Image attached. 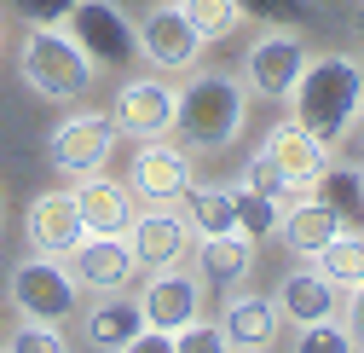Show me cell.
Masks as SVG:
<instances>
[{"label": "cell", "mask_w": 364, "mask_h": 353, "mask_svg": "<svg viewBox=\"0 0 364 353\" xmlns=\"http://www.w3.org/2000/svg\"><path fill=\"white\" fill-rule=\"evenodd\" d=\"M289 99H295V122L306 127V134L336 145L347 127L358 122V110H364V64L347 58V53L306 58L301 81L289 87Z\"/></svg>", "instance_id": "6da1fadb"}, {"label": "cell", "mask_w": 364, "mask_h": 353, "mask_svg": "<svg viewBox=\"0 0 364 353\" xmlns=\"http://www.w3.org/2000/svg\"><path fill=\"white\" fill-rule=\"evenodd\" d=\"M243 110H249V93L237 87V75L225 70H203L179 87V110H173V127L186 134L197 151H225L243 127Z\"/></svg>", "instance_id": "7a4b0ae2"}, {"label": "cell", "mask_w": 364, "mask_h": 353, "mask_svg": "<svg viewBox=\"0 0 364 353\" xmlns=\"http://www.w3.org/2000/svg\"><path fill=\"white\" fill-rule=\"evenodd\" d=\"M23 81L35 87L41 99H81L87 87H93V58L75 47V35L64 23H41L29 41H23Z\"/></svg>", "instance_id": "3957f363"}, {"label": "cell", "mask_w": 364, "mask_h": 353, "mask_svg": "<svg viewBox=\"0 0 364 353\" xmlns=\"http://www.w3.org/2000/svg\"><path fill=\"white\" fill-rule=\"evenodd\" d=\"M64 23L75 35V47L93 58V70H122L139 58V29L127 23V12L116 0H75Z\"/></svg>", "instance_id": "277c9868"}, {"label": "cell", "mask_w": 364, "mask_h": 353, "mask_svg": "<svg viewBox=\"0 0 364 353\" xmlns=\"http://www.w3.org/2000/svg\"><path fill=\"white\" fill-rule=\"evenodd\" d=\"M12 301H18L23 319L64 325L81 307V278L70 267H58L53 255H35V260H18V267H12Z\"/></svg>", "instance_id": "5b68a950"}, {"label": "cell", "mask_w": 364, "mask_h": 353, "mask_svg": "<svg viewBox=\"0 0 364 353\" xmlns=\"http://www.w3.org/2000/svg\"><path fill=\"white\" fill-rule=\"evenodd\" d=\"M116 151V122L99 116V110H75L53 127V139H47V157L58 174H70V180H81V174H93L105 168Z\"/></svg>", "instance_id": "8992f818"}, {"label": "cell", "mask_w": 364, "mask_h": 353, "mask_svg": "<svg viewBox=\"0 0 364 353\" xmlns=\"http://www.w3.org/2000/svg\"><path fill=\"white\" fill-rule=\"evenodd\" d=\"M243 70H249V81H255V93H260V99H289V87H295L301 70H306V47H301V35L272 23V35H260L255 47H249Z\"/></svg>", "instance_id": "52a82bcc"}, {"label": "cell", "mask_w": 364, "mask_h": 353, "mask_svg": "<svg viewBox=\"0 0 364 353\" xmlns=\"http://www.w3.org/2000/svg\"><path fill=\"white\" fill-rule=\"evenodd\" d=\"M203 47H208V41L186 23V12H179V6H156V12L139 23V53H145L162 75H173V70H197Z\"/></svg>", "instance_id": "ba28073f"}, {"label": "cell", "mask_w": 364, "mask_h": 353, "mask_svg": "<svg viewBox=\"0 0 364 353\" xmlns=\"http://www.w3.org/2000/svg\"><path fill=\"white\" fill-rule=\"evenodd\" d=\"M173 110H179V87H168L162 70L156 75H133L122 87V99H116V127H122V134L156 139V134L173 127Z\"/></svg>", "instance_id": "9c48e42d"}, {"label": "cell", "mask_w": 364, "mask_h": 353, "mask_svg": "<svg viewBox=\"0 0 364 353\" xmlns=\"http://www.w3.org/2000/svg\"><path fill=\"white\" fill-rule=\"evenodd\" d=\"M186 243H191V226H186V220H179L168 203H151V214L127 220V249H133V267H151V273L179 267Z\"/></svg>", "instance_id": "30bf717a"}, {"label": "cell", "mask_w": 364, "mask_h": 353, "mask_svg": "<svg viewBox=\"0 0 364 353\" xmlns=\"http://www.w3.org/2000/svg\"><path fill=\"white\" fill-rule=\"evenodd\" d=\"M266 157L284 168V180H289L295 191H306V186L318 180V174L330 168V145L318 139V134H306V127H301L295 116H284V122L266 134Z\"/></svg>", "instance_id": "8fae6325"}, {"label": "cell", "mask_w": 364, "mask_h": 353, "mask_svg": "<svg viewBox=\"0 0 364 353\" xmlns=\"http://www.w3.org/2000/svg\"><path fill=\"white\" fill-rule=\"evenodd\" d=\"M70 273L81 278V290H122L127 278H133V249H127V238L116 232V238H105V232H87L75 249H70Z\"/></svg>", "instance_id": "7c38bea8"}, {"label": "cell", "mask_w": 364, "mask_h": 353, "mask_svg": "<svg viewBox=\"0 0 364 353\" xmlns=\"http://www.w3.org/2000/svg\"><path fill=\"white\" fill-rule=\"evenodd\" d=\"M139 313H145V325H156V330L173 336L179 325H191L203 313V284L186 278V273H173V267H162L145 284V295H139Z\"/></svg>", "instance_id": "4fadbf2b"}, {"label": "cell", "mask_w": 364, "mask_h": 353, "mask_svg": "<svg viewBox=\"0 0 364 353\" xmlns=\"http://www.w3.org/2000/svg\"><path fill=\"white\" fill-rule=\"evenodd\" d=\"M272 307H278V319H289V325H318V319H336L341 290L318 273V267H301V273H289V278L278 284Z\"/></svg>", "instance_id": "5bb4252c"}, {"label": "cell", "mask_w": 364, "mask_h": 353, "mask_svg": "<svg viewBox=\"0 0 364 353\" xmlns=\"http://www.w3.org/2000/svg\"><path fill=\"white\" fill-rule=\"evenodd\" d=\"M29 238H35L41 255H70V249L87 238L75 197H70V191H47V197H35V203H29Z\"/></svg>", "instance_id": "9a60e30c"}, {"label": "cell", "mask_w": 364, "mask_h": 353, "mask_svg": "<svg viewBox=\"0 0 364 353\" xmlns=\"http://www.w3.org/2000/svg\"><path fill=\"white\" fill-rule=\"evenodd\" d=\"M191 186V157L173 151V145H145L139 157H133V191H139L145 203H173L186 197Z\"/></svg>", "instance_id": "2e32d148"}, {"label": "cell", "mask_w": 364, "mask_h": 353, "mask_svg": "<svg viewBox=\"0 0 364 353\" xmlns=\"http://www.w3.org/2000/svg\"><path fill=\"white\" fill-rule=\"evenodd\" d=\"M70 197H75V209H81V226H87V232H105V238L127 232V220H133V209H127V191L110 180L105 168L81 174V186H75Z\"/></svg>", "instance_id": "e0dca14e"}, {"label": "cell", "mask_w": 364, "mask_h": 353, "mask_svg": "<svg viewBox=\"0 0 364 353\" xmlns=\"http://www.w3.org/2000/svg\"><path fill=\"white\" fill-rule=\"evenodd\" d=\"M347 226V220L324 203V197H306V203H289L284 214H278V232H284V243L295 249V255H318L336 232Z\"/></svg>", "instance_id": "ac0fdd59"}, {"label": "cell", "mask_w": 364, "mask_h": 353, "mask_svg": "<svg viewBox=\"0 0 364 353\" xmlns=\"http://www.w3.org/2000/svg\"><path fill=\"white\" fill-rule=\"evenodd\" d=\"M139 330H145V313H139V301H127L122 290H105V301L87 313V342L105 347V353H127Z\"/></svg>", "instance_id": "d6986e66"}, {"label": "cell", "mask_w": 364, "mask_h": 353, "mask_svg": "<svg viewBox=\"0 0 364 353\" xmlns=\"http://www.w3.org/2000/svg\"><path fill=\"white\" fill-rule=\"evenodd\" d=\"M220 336L225 347H266L272 336H278V307H272L266 295H232L225 301V313H220Z\"/></svg>", "instance_id": "ffe728a7"}, {"label": "cell", "mask_w": 364, "mask_h": 353, "mask_svg": "<svg viewBox=\"0 0 364 353\" xmlns=\"http://www.w3.org/2000/svg\"><path fill=\"white\" fill-rule=\"evenodd\" d=\"M249 260H255V243H249L243 232H214V238H203V249H197V278H208V284H237V278L249 273Z\"/></svg>", "instance_id": "44dd1931"}, {"label": "cell", "mask_w": 364, "mask_h": 353, "mask_svg": "<svg viewBox=\"0 0 364 353\" xmlns=\"http://www.w3.org/2000/svg\"><path fill=\"white\" fill-rule=\"evenodd\" d=\"M318 260V273H324L336 290H353V284H364V238L353 232V226H341L324 249L312 255Z\"/></svg>", "instance_id": "7402d4cb"}, {"label": "cell", "mask_w": 364, "mask_h": 353, "mask_svg": "<svg viewBox=\"0 0 364 353\" xmlns=\"http://www.w3.org/2000/svg\"><path fill=\"white\" fill-rule=\"evenodd\" d=\"M186 209H191V226L203 238L214 232H237V203L225 186H186Z\"/></svg>", "instance_id": "603a6c76"}, {"label": "cell", "mask_w": 364, "mask_h": 353, "mask_svg": "<svg viewBox=\"0 0 364 353\" xmlns=\"http://www.w3.org/2000/svg\"><path fill=\"white\" fill-rule=\"evenodd\" d=\"M179 12H186V23L203 41H225V35H237V23H243L237 0H179Z\"/></svg>", "instance_id": "cb8c5ba5"}, {"label": "cell", "mask_w": 364, "mask_h": 353, "mask_svg": "<svg viewBox=\"0 0 364 353\" xmlns=\"http://www.w3.org/2000/svg\"><path fill=\"white\" fill-rule=\"evenodd\" d=\"M232 203H237V232L249 238V243H260L266 232H278V197H266V191H255V186H243V191H232Z\"/></svg>", "instance_id": "d4e9b609"}, {"label": "cell", "mask_w": 364, "mask_h": 353, "mask_svg": "<svg viewBox=\"0 0 364 353\" xmlns=\"http://www.w3.org/2000/svg\"><path fill=\"white\" fill-rule=\"evenodd\" d=\"M312 186H318V197H324V203L347 220V226L364 214V197H358V168H324Z\"/></svg>", "instance_id": "484cf974"}, {"label": "cell", "mask_w": 364, "mask_h": 353, "mask_svg": "<svg viewBox=\"0 0 364 353\" xmlns=\"http://www.w3.org/2000/svg\"><path fill=\"white\" fill-rule=\"evenodd\" d=\"M243 186H255V191H266V197H278V203H284V197H301V191L284 180V168L272 162L266 151H255V157H249V168H243Z\"/></svg>", "instance_id": "4316f807"}, {"label": "cell", "mask_w": 364, "mask_h": 353, "mask_svg": "<svg viewBox=\"0 0 364 353\" xmlns=\"http://www.w3.org/2000/svg\"><path fill=\"white\" fill-rule=\"evenodd\" d=\"M243 12H255L260 23H278V29H295L306 23V0H237Z\"/></svg>", "instance_id": "83f0119b"}, {"label": "cell", "mask_w": 364, "mask_h": 353, "mask_svg": "<svg viewBox=\"0 0 364 353\" xmlns=\"http://www.w3.org/2000/svg\"><path fill=\"white\" fill-rule=\"evenodd\" d=\"M347 347H353L347 325H330V319H318V325H306V330H301V353H347Z\"/></svg>", "instance_id": "f1b7e54d"}, {"label": "cell", "mask_w": 364, "mask_h": 353, "mask_svg": "<svg viewBox=\"0 0 364 353\" xmlns=\"http://www.w3.org/2000/svg\"><path fill=\"white\" fill-rule=\"evenodd\" d=\"M173 347H179V353H220L225 336H220V325H197V319H191V325L173 330Z\"/></svg>", "instance_id": "f546056e"}, {"label": "cell", "mask_w": 364, "mask_h": 353, "mask_svg": "<svg viewBox=\"0 0 364 353\" xmlns=\"http://www.w3.org/2000/svg\"><path fill=\"white\" fill-rule=\"evenodd\" d=\"M12 347H18V353H58V347H64V336H58L53 325H41V319H29V325H18Z\"/></svg>", "instance_id": "4dcf8cb0"}, {"label": "cell", "mask_w": 364, "mask_h": 353, "mask_svg": "<svg viewBox=\"0 0 364 353\" xmlns=\"http://www.w3.org/2000/svg\"><path fill=\"white\" fill-rule=\"evenodd\" d=\"M12 6H18V18H29L41 29V23H64L75 0H12Z\"/></svg>", "instance_id": "1f68e13d"}, {"label": "cell", "mask_w": 364, "mask_h": 353, "mask_svg": "<svg viewBox=\"0 0 364 353\" xmlns=\"http://www.w3.org/2000/svg\"><path fill=\"white\" fill-rule=\"evenodd\" d=\"M347 295H353L347 301V336H353V347H364V284H353Z\"/></svg>", "instance_id": "d6a6232c"}, {"label": "cell", "mask_w": 364, "mask_h": 353, "mask_svg": "<svg viewBox=\"0 0 364 353\" xmlns=\"http://www.w3.org/2000/svg\"><path fill=\"white\" fill-rule=\"evenodd\" d=\"M353 29H358V47H364V6H358V23H353Z\"/></svg>", "instance_id": "836d02e7"}, {"label": "cell", "mask_w": 364, "mask_h": 353, "mask_svg": "<svg viewBox=\"0 0 364 353\" xmlns=\"http://www.w3.org/2000/svg\"><path fill=\"white\" fill-rule=\"evenodd\" d=\"M358 197H364V168H358Z\"/></svg>", "instance_id": "e575fe53"}, {"label": "cell", "mask_w": 364, "mask_h": 353, "mask_svg": "<svg viewBox=\"0 0 364 353\" xmlns=\"http://www.w3.org/2000/svg\"><path fill=\"white\" fill-rule=\"evenodd\" d=\"M358 134H364V110H358Z\"/></svg>", "instance_id": "d590c367"}]
</instances>
